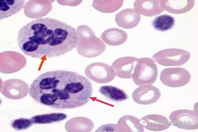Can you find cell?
Here are the masks:
<instances>
[{"instance_id":"cell-1","label":"cell","mask_w":198,"mask_h":132,"mask_svg":"<svg viewBox=\"0 0 198 132\" xmlns=\"http://www.w3.org/2000/svg\"><path fill=\"white\" fill-rule=\"evenodd\" d=\"M91 82L76 72L57 70L45 72L31 83L29 93L37 102L58 109H72L86 104L92 96Z\"/></svg>"},{"instance_id":"cell-2","label":"cell","mask_w":198,"mask_h":132,"mask_svg":"<svg viewBox=\"0 0 198 132\" xmlns=\"http://www.w3.org/2000/svg\"><path fill=\"white\" fill-rule=\"evenodd\" d=\"M76 30L57 19L45 18L32 21L23 26L17 35L20 49L26 55L46 59L64 54L76 47Z\"/></svg>"},{"instance_id":"cell-3","label":"cell","mask_w":198,"mask_h":132,"mask_svg":"<svg viewBox=\"0 0 198 132\" xmlns=\"http://www.w3.org/2000/svg\"><path fill=\"white\" fill-rule=\"evenodd\" d=\"M78 41L76 48L78 53L84 57L91 58L102 53L106 49V45L93 30L88 26L80 25L76 30Z\"/></svg>"},{"instance_id":"cell-4","label":"cell","mask_w":198,"mask_h":132,"mask_svg":"<svg viewBox=\"0 0 198 132\" xmlns=\"http://www.w3.org/2000/svg\"><path fill=\"white\" fill-rule=\"evenodd\" d=\"M158 73L157 65L154 60L149 57L139 58L132 75L134 82L140 86L153 83Z\"/></svg>"},{"instance_id":"cell-5","label":"cell","mask_w":198,"mask_h":132,"mask_svg":"<svg viewBox=\"0 0 198 132\" xmlns=\"http://www.w3.org/2000/svg\"><path fill=\"white\" fill-rule=\"evenodd\" d=\"M190 53L179 49H168L158 52L153 58L159 64L165 66H177L182 65L189 60Z\"/></svg>"},{"instance_id":"cell-6","label":"cell","mask_w":198,"mask_h":132,"mask_svg":"<svg viewBox=\"0 0 198 132\" xmlns=\"http://www.w3.org/2000/svg\"><path fill=\"white\" fill-rule=\"evenodd\" d=\"M169 118L171 124L178 128L188 130L198 128L197 108L175 110L170 114Z\"/></svg>"},{"instance_id":"cell-7","label":"cell","mask_w":198,"mask_h":132,"mask_svg":"<svg viewBox=\"0 0 198 132\" xmlns=\"http://www.w3.org/2000/svg\"><path fill=\"white\" fill-rule=\"evenodd\" d=\"M191 75L185 69L180 67L167 68L161 71L160 79L164 85L171 87L183 86L190 81Z\"/></svg>"},{"instance_id":"cell-8","label":"cell","mask_w":198,"mask_h":132,"mask_svg":"<svg viewBox=\"0 0 198 132\" xmlns=\"http://www.w3.org/2000/svg\"><path fill=\"white\" fill-rule=\"evenodd\" d=\"M84 73L89 79L99 83L110 82L115 76L111 66L99 62L88 65L85 69Z\"/></svg>"},{"instance_id":"cell-9","label":"cell","mask_w":198,"mask_h":132,"mask_svg":"<svg viewBox=\"0 0 198 132\" xmlns=\"http://www.w3.org/2000/svg\"><path fill=\"white\" fill-rule=\"evenodd\" d=\"M132 97L136 103L142 105H148L157 101L161 96L160 90L150 84L140 86L132 93Z\"/></svg>"},{"instance_id":"cell-10","label":"cell","mask_w":198,"mask_h":132,"mask_svg":"<svg viewBox=\"0 0 198 132\" xmlns=\"http://www.w3.org/2000/svg\"><path fill=\"white\" fill-rule=\"evenodd\" d=\"M139 58L126 56L118 58L112 63L115 76L123 79H132Z\"/></svg>"},{"instance_id":"cell-11","label":"cell","mask_w":198,"mask_h":132,"mask_svg":"<svg viewBox=\"0 0 198 132\" xmlns=\"http://www.w3.org/2000/svg\"><path fill=\"white\" fill-rule=\"evenodd\" d=\"M29 92L27 84L20 80L11 79L5 81L2 94L11 99H19L26 96Z\"/></svg>"},{"instance_id":"cell-12","label":"cell","mask_w":198,"mask_h":132,"mask_svg":"<svg viewBox=\"0 0 198 132\" xmlns=\"http://www.w3.org/2000/svg\"><path fill=\"white\" fill-rule=\"evenodd\" d=\"M140 122L144 128L151 131H160L169 128L170 121L165 116L158 114H150L143 117Z\"/></svg>"},{"instance_id":"cell-13","label":"cell","mask_w":198,"mask_h":132,"mask_svg":"<svg viewBox=\"0 0 198 132\" xmlns=\"http://www.w3.org/2000/svg\"><path fill=\"white\" fill-rule=\"evenodd\" d=\"M140 15L134 9L127 8L117 14L115 21L117 25L125 29H131L136 27L140 20Z\"/></svg>"},{"instance_id":"cell-14","label":"cell","mask_w":198,"mask_h":132,"mask_svg":"<svg viewBox=\"0 0 198 132\" xmlns=\"http://www.w3.org/2000/svg\"><path fill=\"white\" fill-rule=\"evenodd\" d=\"M133 6L138 13L146 16H155L164 11L161 0H136Z\"/></svg>"},{"instance_id":"cell-15","label":"cell","mask_w":198,"mask_h":132,"mask_svg":"<svg viewBox=\"0 0 198 132\" xmlns=\"http://www.w3.org/2000/svg\"><path fill=\"white\" fill-rule=\"evenodd\" d=\"M127 34L124 30L117 28H111L105 30L101 37L107 45L112 46L123 44L127 39Z\"/></svg>"},{"instance_id":"cell-16","label":"cell","mask_w":198,"mask_h":132,"mask_svg":"<svg viewBox=\"0 0 198 132\" xmlns=\"http://www.w3.org/2000/svg\"><path fill=\"white\" fill-rule=\"evenodd\" d=\"M118 132H143L144 128L140 120L130 115H126L121 117L116 124Z\"/></svg>"},{"instance_id":"cell-17","label":"cell","mask_w":198,"mask_h":132,"mask_svg":"<svg viewBox=\"0 0 198 132\" xmlns=\"http://www.w3.org/2000/svg\"><path fill=\"white\" fill-rule=\"evenodd\" d=\"M162 7L169 12L182 14L191 10L195 4L194 0H161Z\"/></svg>"},{"instance_id":"cell-18","label":"cell","mask_w":198,"mask_h":132,"mask_svg":"<svg viewBox=\"0 0 198 132\" xmlns=\"http://www.w3.org/2000/svg\"><path fill=\"white\" fill-rule=\"evenodd\" d=\"M94 127L90 119L83 117H77L67 121L65 127L68 132H90Z\"/></svg>"},{"instance_id":"cell-19","label":"cell","mask_w":198,"mask_h":132,"mask_svg":"<svg viewBox=\"0 0 198 132\" xmlns=\"http://www.w3.org/2000/svg\"><path fill=\"white\" fill-rule=\"evenodd\" d=\"M24 0H0V19L11 16L20 11L24 6Z\"/></svg>"},{"instance_id":"cell-20","label":"cell","mask_w":198,"mask_h":132,"mask_svg":"<svg viewBox=\"0 0 198 132\" xmlns=\"http://www.w3.org/2000/svg\"><path fill=\"white\" fill-rule=\"evenodd\" d=\"M98 91L106 98L114 101H124L128 98V95L124 90L113 86H102L100 87Z\"/></svg>"},{"instance_id":"cell-21","label":"cell","mask_w":198,"mask_h":132,"mask_svg":"<svg viewBox=\"0 0 198 132\" xmlns=\"http://www.w3.org/2000/svg\"><path fill=\"white\" fill-rule=\"evenodd\" d=\"M66 114L61 113H53L37 115L31 118L34 124H46L61 121L67 118Z\"/></svg>"},{"instance_id":"cell-22","label":"cell","mask_w":198,"mask_h":132,"mask_svg":"<svg viewBox=\"0 0 198 132\" xmlns=\"http://www.w3.org/2000/svg\"><path fill=\"white\" fill-rule=\"evenodd\" d=\"M175 23L173 17L167 14H162L155 18L151 24L156 30L163 32L171 29Z\"/></svg>"},{"instance_id":"cell-23","label":"cell","mask_w":198,"mask_h":132,"mask_svg":"<svg viewBox=\"0 0 198 132\" xmlns=\"http://www.w3.org/2000/svg\"><path fill=\"white\" fill-rule=\"evenodd\" d=\"M123 0H94L93 7L100 12L109 13L114 12L123 5Z\"/></svg>"},{"instance_id":"cell-24","label":"cell","mask_w":198,"mask_h":132,"mask_svg":"<svg viewBox=\"0 0 198 132\" xmlns=\"http://www.w3.org/2000/svg\"><path fill=\"white\" fill-rule=\"evenodd\" d=\"M33 124L31 119L22 117L13 119L11 122L12 128L18 131L26 130Z\"/></svg>"},{"instance_id":"cell-25","label":"cell","mask_w":198,"mask_h":132,"mask_svg":"<svg viewBox=\"0 0 198 132\" xmlns=\"http://www.w3.org/2000/svg\"><path fill=\"white\" fill-rule=\"evenodd\" d=\"M95 132H118L116 124H106L99 127Z\"/></svg>"}]
</instances>
